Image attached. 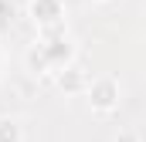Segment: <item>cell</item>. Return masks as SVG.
Listing matches in <instances>:
<instances>
[{"label": "cell", "instance_id": "obj_5", "mask_svg": "<svg viewBox=\"0 0 146 142\" xmlns=\"http://www.w3.org/2000/svg\"><path fill=\"white\" fill-rule=\"evenodd\" d=\"M0 142H21V125L14 118H0Z\"/></svg>", "mask_w": 146, "mask_h": 142}, {"label": "cell", "instance_id": "obj_3", "mask_svg": "<svg viewBox=\"0 0 146 142\" xmlns=\"http://www.w3.org/2000/svg\"><path fill=\"white\" fill-rule=\"evenodd\" d=\"M58 85H61V91H68V95L88 91V88H85V71L82 68H65L61 74H58Z\"/></svg>", "mask_w": 146, "mask_h": 142}, {"label": "cell", "instance_id": "obj_1", "mask_svg": "<svg viewBox=\"0 0 146 142\" xmlns=\"http://www.w3.org/2000/svg\"><path fill=\"white\" fill-rule=\"evenodd\" d=\"M88 102H92V108H99V112L115 108V105H119V85H115L112 78L92 81V85H88Z\"/></svg>", "mask_w": 146, "mask_h": 142}, {"label": "cell", "instance_id": "obj_6", "mask_svg": "<svg viewBox=\"0 0 146 142\" xmlns=\"http://www.w3.org/2000/svg\"><path fill=\"white\" fill-rule=\"evenodd\" d=\"M115 142H139V135H136V132H122Z\"/></svg>", "mask_w": 146, "mask_h": 142}, {"label": "cell", "instance_id": "obj_2", "mask_svg": "<svg viewBox=\"0 0 146 142\" xmlns=\"http://www.w3.org/2000/svg\"><path fill=\"white\" fill-rule=\"evenodd\" d=\"M31 17L41 27H58V20L65 17L61 0H31Z\"/></svg>", "mask_w": 146, "mask_h": 142}, {"label": "cell", "instance_id": "obj_4", "mask_svg": "<svg viewBox=\"0 0 146 142\" xmlns=\"http://www.w3.org/2000/svg\"><path fill=\"white\" fill-rule=\"evenodd\" d=\"M27 64L37 71V74H44V71L51 68V61H48V54H44V47H31L27 51Z\"/></svg>", "mask_w": 146, "mask_h": 142}]
</instances>
